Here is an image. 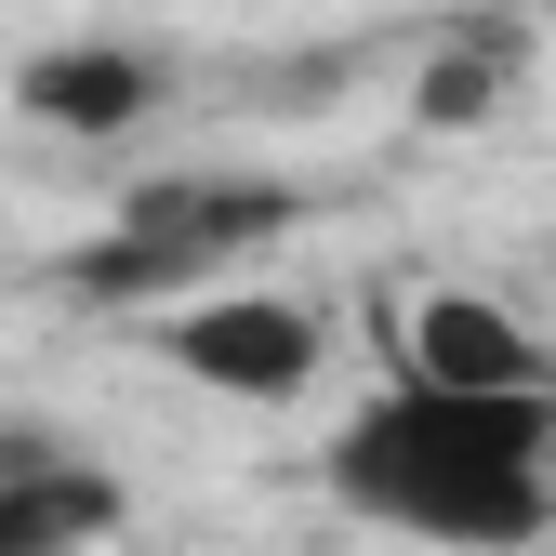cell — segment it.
Segmentation results:
<instances>
[{"label": "cell", "instance_id": "obj_1", "mask_svg": "<svg viewBox=\"0 0 556 556\" xmlns=\"http://www.w3.org/2000/svg\"><path fill=\"white\" fill-rule=\"evenodd\" d=\"M318 477L384 543L530 556V543H556V384H451V371L397 358V384H371L331 425Z\"/></svg>", "mask_w": 556, "mask_h": 556}, {"label": "cell", "instance_id": "obj_2", "mask_svg": "<svg viewBox=\"0 0 556 556\" xmlns=\"http://www.w3.org/2000/svg\"><path fill=\"white\" fill-rule=\"evenodd\" d=\"M278 239H292V186L278 173H147L106 213V239L66 252V292L80 305H186L213 278H252Z\"/></svg>", "mask_w": 556, "mask_h": 556}, {"label": "cell", "instance_id": "obj_3", "mask_svg": "<svg viewBox=\"0 0 556 556\" xmlns=\"http://www.w3.org/2000/svg\"><path fill=\"white\" fill-rule=\"evenodd\" d=\"M147 344H160L199 397H239V410H292V397L331 371V318H318L305 292H278V278H213V292L160 305Z\"/></svg>", "mask_w": 556, "mask_h": 556}, {"label": "cell", "instance_id": "obj_4", "mask_svg": "<svg viewBox=\"0 0 556 556\" xmlns=\"http://www.w3.org/2000/svg\"><path fill=\"white\" fill-rule=\"evenodd\" d=\"M160 93H173V66H160L147 40H40V53L14 66V106L53 119V132H80V147H106V132H147Z\"/></svg>", "mask_w": 556, "mask_h": 556}, {"label": "cell", "instance_id": "obj_5", "mask_svg": "<svg viewBox=\"0 0 556 556\" xmlns=\"http://www.w3.org/2000/svg\"><path fill=\"white\" fill-rule=\"evenodd\" d=\"M132 491L80 451H0V556H93L119 543Z\"/></svg>", "mask_w": 556, "mask_h": 556}, {"label": "cell", "instance_id": "obj_6", "mask_svg": "<svg viewBox=\"0 0 556 556\" xmlns=\"http://www.w3.org/2000/svg\"><path fill=\"white\" fill-rule=\"evenodd\" d=\"M410 371H451V384H556V344L504 305V292H425L410 305V344H397Z\"/></svg>", "mask_w": 556, "mask_h": 556}, {"label": "cell", "instance_id": "obj_7", "mask_svg": "<svg viewBox=\"0 0 556 556\" xmlns=\"http://www.w3.org/2000/svg\"><path fill=\"white\" fill-rule=\"evenodd\" d=\"M530 14H491V27H451L438 40V66H425V93H410V106H425V119H477V106H504L517 80H530Z\"/></svg>", "mask_w": 556, "mask_h": 556}]
</instances>
